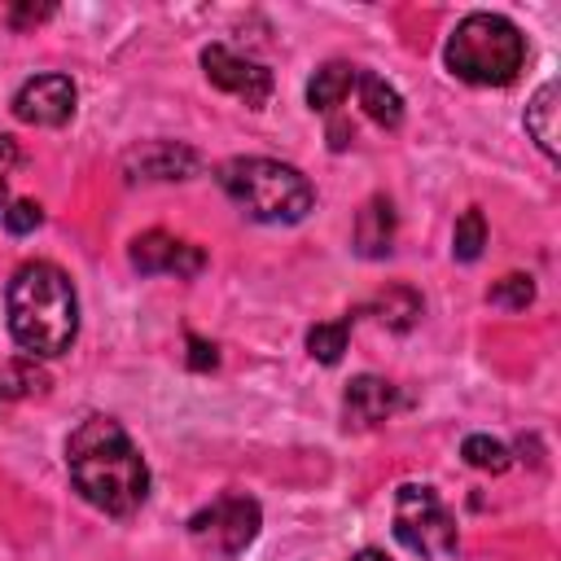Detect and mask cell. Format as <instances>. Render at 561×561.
Segmentation results:
<instances>
[{"instance_id": "5b68a950", "label": "cell", "mask_w": 561, "mask_h": 561, "mask_svg": "<svg viewBox=\"0 0 561 561\" xmlns=\"http://www.w3.org/2000/svg\"><path fill=\"white\" fill-rule=\"evenodd\" d=\"M394 539L425 557V561H443L456 552V517L447 513V504L438 500L434 486L425 482H403L394 495Z\"/></svg>"}, {"instance_id": "8fae6325", "label": "cell", "mask_w": 561, "mask_h": 561, "mask_svg": "<svg viewBox=\"0 0 561 561\" xmlns=\"http://www.w3.org/2000/svg\"><path fill=\"white\" fill-rule=\"evenodd\" d=\"M127 175L131 180H188L202 158L188 149V145H175V140H153V145H140L127 153Z\"/></svg>"}, {"instance_id": "e0dca14e", "label": "cell", "mask_w": 561, "mask_h": 561, "mask_svg": "<svg viewBox=\"0 0 561 561\" xmlns=\"http://www.w3.org/2000/svg\"><path fill=\"white\" fill-rule=\"evenodd\" d=\"M364 311H377V320H381V324H390V329H408V324L421 316V298H416L412 289H403V285H399V289L381 294L377 302H368ZM364 311H359V316H364Z\"/></svg>"}, {"instance_id": "2e32d148", "label": "cell", "mask_w": 561, "mask_h": 561, "mask_svg": "<svg viewBox=\"0 0 561 561\" xmlns=\"http://www.w3.org/2000/svg\"><path fill=\"white\" fill-rule=\"evenodd\" d=\"M44 390H48V377L35 368V359H9V364H0V412H9L18 399L44 394Z\"/></svg>"}, {"instance_id": "603a6c76", "label": "cell", "mask_w": 561, "mask_h": 561, "mask_svg": "<svg viewBox=\"0 0 561 561\" xmlns=\"http://www.w3.org/2000/svg\"><path fill=\"white\" fill-rule=\"evenodd\" d=\"M18 158H22V153H18L13 136H0V215H4V206H9V202H4V197H9L4 184H9V175H13V167H18Z\"/></svg>"}, {"instance_id": "d4e9b609", "label": "cell", "mask_w": 561, "mask_h": 561, "mask_svg": "<svg viewBox=\"0 0 561 561\" xmlns=\"http://www.w3.org/2000/svg\"><path fill=\"white\" fill-rule=\"evenodd\" d=\"M44 18H53L48 4H39V9H9V26H35V22H44Z\"/></svg>"}, {"instance_id": "30bf717a", "label": "cell", "mask_w": 561, "mask_h": 561, "mask_svg": "<svg viewBox=\"0 0 561 561\" xmlns=\"http://www.w3.org/2000/svg\"><path fill=\"white\" fill-rule=\"evenodd\" d=\"M394 408H403V394H399V390H394L386 377H373V373L355 377V381L346 386V394H342V416H346V430H368V425L386 421Z\"/></svg>"}, {"instance_id": "9a60e30c", "label": "cell", "mask_w": 561, "mask_h": 561, "mask_svg": "<svg viewBox=\"0 0 561 561\" xmlns=\"http://www.w3.org/2000/svg\"><path fill=\"white\" fill-rule=\"evenodd\" d=\"M355 83H359V105H364V114L377 123V127H399L403 123V96L381 79V75H355Z\"/></svg>"}, {"instance_id": "d6986e66", "label": "cell", "mask_w": 561, "mask_h": 561, "mask_svg": "<svg viewBox=\"0 0 561 561\" xmlns=\"http://www.w3.org/2000/svg\"><path fill=\"white\" fill-rule=\"evenodd\" d=\"M482 245H486V219H482V210L469 206V210L456 219V228H451V259L473 263V259L482 254Z\"/></svg>"}, {"instance_id": "44dd1931", "label": "cell", "mask_w": 561, "mask_h": 561, "mask_svg": "<svg viewBox=\"0 0 561 561\" xmlns=\"http://www.w3.org/2000/svg\"><path fill=\"white\" fill-rule=\"evenodd\" d=\"M530 298H535V280H530L526 272H508V276H500V280L486 289V302H495V307H504V311H526Z\"/></svg>"}, {"instance_id": "3957f363", "label": "cell", "mask_w": 561, "mask_h": 561, "mask_svg": "<svg viewBox=\"0 0 561 561\" xmlns=\"http://www.w3.org/2000/svg\"><path fill=\"white\" fill-rule=\"evenodd\" d=\"M219 188L259 224H298L316 206L311 180L276 158H228L219 167Z\"/></svg>"}, {"instance_id": "ba28073f", "label": "cell", "mask_w": 561, "mask_h": 561, "mask_svg": "<svg viewBox=\"0 0 561 561\" xmlns=\"http://www.w3.org/2000/svg\"><path fill=\"white\" fill-rule=\"evenodd\" d=\"M127 259H131V267L140 272V276H197L202 267H206V254H202V245H193V241H180V237H171V232H162V228H149V232H140L136 241H131V250H127Z\"/></svg>"}, {"instance_id": "ac0fdd59", "label": "cell", "mask_w": 561, "mask_h": 561, "mask_svg": "<svg viewBox=\"0 0 561 561\" xmlns=\"http://www.w3.org/2000/svg\"><path fill=\"white\" fill-rule=\"evenodd\" d=\"M460 456H465V465H473V469H482V473H504V469L513 465L508 447H504L500 438H491V434H469V438L460 443Z\"/></svg>"}, {"instance_id": "277c9868", "label": "cell", "mask_w": 561, "mask_h": 561, "mask_svg": "<svg viewBox=\"0 0 561 561\" xmlns=\"http://www.w3.org/2000/svg\"><path fill=\"white\" fill-rule=\"evenodd\" d=\"M443 61L456 79L478 88H504L526 66V35L500 13H469L447 35Z\"/></svg>"}, {"instance_id": "ffe728a7", "label": "cell", "mask_w": 561, "mask_h": 561, "mask_svg": "<svg viewBox=\"0 0 561 561\" xmlns=\"http://www.w3.org/2000/svg\"><path fill=\"white\" fill-rule=\"evenodd\" d=\"M346 337H351V316L324 320V324H316V329L307 333V351H311L320 364H337L342 351H346Z\"/></svg>"}, {"instance_id": "4316f807", "label": "cell", "mask_w": 561, "mask_h": 561, "mask_svg": "<svg viewBox=\"0 0 561 561\" xmlns=\"http://www.w3.org/2000/svg\"><path fill=\"white\" fill-rule=\"evenodd\" d=\"M351 561H390V557H386V552H377V548H364V552H355Z\"/></svg>"}, {"instance_id": "9c48e42d", "label": "cell", "mask_w": 561, "mask_h": 561, "mask_svg": "<svg viewBox=\"0 0 561 561\" xmlns=\"http://www.w3.org/2000/svg\"><path fill=\"white\" fill-rule=\"evenodd\" d=\"M75 83L66 75H35L18 88L13 96V114L31 127H61L75 114Z\"/></svg>"}, {"instance_id": "7c38bea8", "label": "cell", "mask_w": 561, "mask_h": 561, "mask_svg": "<svg viewBox=\"0 0 561 561\" xmlns=\"http://www.w3.org/2000/svg\"><path fill=\"white\" fill-rule=\"evenodd\" d=\"M394 245V206L390 197H368L355 215V250L364 259H386Z\"/></svg>"}, {"instance_id": "7402d4cb", "label": "cell", "mask_w": 561, "mask_h": 561, "mask_svg": "<svg viewBox=\"0 0 561 561\" xmlns=\"http://www.w3.org/2000/svg\"><path fill=\"white\" fill-rule=\"evenodd\" d=\"M0 219H4V228H9L13 237H22V232H31V228H39V219H44V210H39L35 202H26V197H22V202H9Z\"/></svg>"}, {"instance_id": "cb8c5ba5", "label": "cell", "mask_w": 561, "mask_h": 561, "mask_svg": "<svg viewBox=\"0 0 561 561\" xmlns=\"http://www.w3.org/2000/svg\"><path fill=\"white\" fill-rule=\"evenodd\" d=\"M188 351H193V355H188V364H193V368H215V359H219V355H215V346H210V342H202V337H188Z\"/></svg>"}, {"instance_id": "52a82bcc", "label": "cell", "mask_w": 561, "mask_h": 561, "mask_svg": "<svg viewBox=\"0 0 561 561\" xmlns=\"http://www.w3.org/2000/svg\"><path fill=\"white\" fill-rule=\"evenodd\" d=\"M202 70H206V79L215 88L241 96L250 110H263L267 96H272V70L250 61V57H241V53H232V48H224V44L202 48Z\"/></svg>"}, {"instance_id": "8992f818", "label": "cell", "mask_w": 561, "mask_h": 561, "mask_svg": "<svg viewBox=\"0 0 561 561\" xmlns=\"http://www.w3.org/2000/svg\"><path fill=\"white\" fill-rule=\"evenodd\" d=\"M259 522L263 517H259V504L250 495H219L215 504H206V508H197L188 517V535L202 548L219 552V557H237V552H245L254 543Z\"/></svg>"}, {"instance_id": "6da1fadb", "label": "cell", "mask_w": 561, "mask_h": 561, "mask_svg": "<svg viewBox=\"0 0 561 561\" xmlns=\"http://www.w3.org/2000/svg\"><path fill=\"white\" fill-rule=\"evenodd\" d=\"M66 469L75 491L110 513V517H127L145 504L149 495V469L145 456L136 451V443L127 438V430L114 416H83L70 438H66Z\"/></svg>"}, {"instance_id": "484cf974", "label": "cell", "mask_w": 561, "mask_h": 561, "mask_svg": "<svg viewBox=\"0 0 561 561\" xmlns=\"http://www.w3.org/2000/svg\"><path fill=\"white\" fill-rule=\"evenodd\" d=\"M346 136H351V127H346V123H333V127H329V140H333V149H346Z\"/></svg>"}, {"instance_id": "7a4b0ae2", "label": "cell", "mask_w": 561, "mask_h": 561, "mask_svg": "<svg viewBox=\"0 0 561 561\" xmlns=\"http://www.w3.org/2000/svg\"><path fill=\"white\" fill-rule=\"evenodd\" d=\"M9 307V333L31 359H53L70 351L79 333V298L70 276L57 263H22L4 294Z\"/></svg>"}, {"instance_id": "4fadbf2b", "label": "cell", "mask_w": 561, "mask_h": 561, "mask_svg": "<svg viewBox=\"0 0 561 561\" xmlns=\"http://www.w3.org/2000/svg\"><path fill=\"white\" fill-rule=\"evenodd\" d=\"M557 110H561V88L548 79V83L530 96V105H526V131H530V140H535L548 158H557Z\"/></svg>"}, {"instance_id": "5bb4252c", "label": "cell", "mask_w": 561, "mask_h": 561, "mask_svg": "<svg viewBox=\"0 0 561 561\" xmlns=\"http://www.w3.org/2000/svg\"><path fill=\"white\" fill-rule=\"evenodd\" d=\"M355 75H359V70H355L351 61H329V66H320L316 79L307 83V105L320 110V114L337 110V105L346 101V92L355 88Z\"/></svg>"}]
</instances>
